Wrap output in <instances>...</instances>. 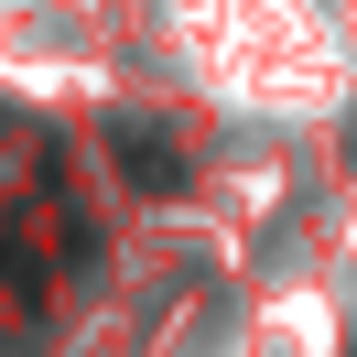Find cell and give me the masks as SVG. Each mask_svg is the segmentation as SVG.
<instances>
[{
	"mask_svg": "<svg viewBox=\"0 0 357 357\" xmlns=\"http://www.w3.org/2000/svg\"><path fill=\"white\" fill-rule=\"evenodd\" d=\"M119 162H130V184H152V195H174V184H184V162L162 152V141H141V130H119Z\"/></svg>",
	"mask_w": 357,
	"mask_h": 357,
	"instance_id": "6da1fadb",
	"label": "cell"
}]
</instances>
